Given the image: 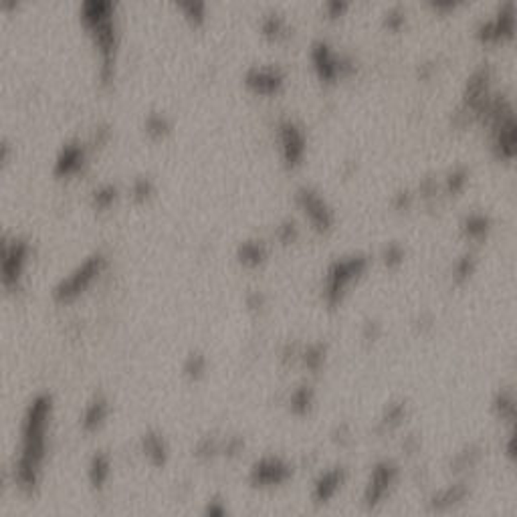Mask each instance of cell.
Masks as SVG:
<instances>
[{
	"instance_id": "6da1fadb",
	"label": "cell",
	"mask_w": 517,
	"mask_h": 517,
	"mask_svg": "<svg viewBox=\"0 0 517 517\" xmlns=\"http://www.w3.org/2000/svg\"><path fill=\"white\" fill-rule=\"evenodd\" d=\"M51 412V400L47 396H36L29 406L23 425V449L19 456V481L25 487L36 483V471L45 451V430Z\"/></svg>"
},
{
	"instance_id": "7a4b0ae2",
	"label": "cell",
	"mask_w": 517,
	"mask_h": 517,
	"mask_svg": "<svg viewBox=\"0 0 517 517\" xmlns=\"http://www.w3.org/2000/svg\"><path fill=\"white\" fill-rule=\"evenodd\" d=\"M103 265H105L103 255H92V257H87L73 273L67 275L61 283L55 287V297L65 302V299H71L73 295H77L81 289H85V287L89 285V281L101 271Z\"/></svg>"
},
{
	"instance_id": "3957f363",
	"label": "cell",
	"mask_w": 517,
	"mask_h": 517,
	"mask_svg": "<svg viewBox=\"0 0 517 517\" xmlns=\"http://www.w3.org/2000/svg\"><path fill=\"white\" fill-rule=\"evenodd\" d=\"M29 246L23 243L21 239H12V241H4L2 243V279L4 285H12L19 281L25 259H27Z\"/></svg>"
},
{
	"instance_id": "277c9868",
	"label": "cell",
	"mask_w": 517,
	"mask_h": 517,
	"mask_svg": "<svg viewBox=\"0 0 517 517\" xmlns=\"http://www.w3.org/2000/svg\"><path fill=\"white\" fill-rule=\"evenodd\" d=\"M244 81L255 92L269 93L281 85V73L273 67H251L244 75Z\"/></svg>"
},
{
	"instance_id": "5b68a950",
	"label": "cell",
	"mask_w": 517,
	"mask_h": 517,
	"mask_svg": "<svg viewBox=\"0 0 517 517\" xmlns=\"http://www.w3.org/2000/svg\"><path fill=\"white\" fill-rule=\"evenodd\" d=\"M85 162V150L79 142H69L61 148L55 162V172L59 174H73L77 172Z\"/></svg>"
},
{
	"instance_id": "8992f818",
	"label": "cell",
	"mask_w": 517,
	"mask_h": 517,
	"mask_svg": "<svg viewBox=\"0 0 517 517\" xmlns=\"http://www.w3.org/2000/svg\"><path fill=\"white\" fill-rule=\"evenodd\" d=\"M281 140H283V148L289 160H295L297 154L302 152V136L299 131L291 125V123H283L281 127Z\"/></svg>"
},
{
	"instance_id": "52a82bcc",
	"label": "cell",
	"mask_w": 517,
	"mask_h": 517,
	"mask_svg": "<svg viewBox=\"0 0 517 517\" xmlns=\"http://www.w3.org/2000/svg\"><path fill=\"white\" fill-rule=\"evenodd\" d=\"M105 412H107V406L101 398H95L93 402L87 404L85 412H83V425L85 428H93L97 426L103 419H105Z\"/></svg>"
},
{
	"instance_id": "ba28073f",
	"label": "cell",
	"mask_w": 517,
	"mask_h": 517,
	"mask_svg": "<svg viewBox=\"0 0 517 517\" xmlns=\"http://www.w3.org/2000/svg\"><path fill=\"white\" fill-rule=\"evenodd\" d=\"M239 255H241L243 263L255 265V263H259L265 257V244L261 243V241H244L239 246Z\"/></svg>"
},
{
	"instance_id": "9c48e42d",
	"label": "cell",
	"mask_w": 517,
	"mask_h": 517,
	"mask_svg": "<svg viewBox=\"0 0 517 517\" xmlns=\"http://www.w3.org/2000/svg\"><path fill=\"white\" fill-rule=\"evenodd\" d=\"M92 475H93V483L95 485H101L107 475H109V461L105 455H95L93 456L92 463Z\"/></svg>"
},
{
	"instance_id": "30bf717a",
	"label": "cell",
	"mask_w": 517,
	"mask_h": 517,
	"mask_svg": "<svg viewBox=\"0 0 517 517\" xmlns=\"http://www.w3.org/2000/svg\"><path fill=\"white\" fill-rule=\"evenodd\" d=\"M144 449L150 456H156L158 461H162L164 455H166V447H164V441L162 436H156V434H148L144 436Z\"/></svg>"
},
{
	"instance_id": "8fae6325",
	"label": "cell",
	"mask_w": 517,
	"mask_h": 517,
	"mask_svg": "<svg viewBox=\"0 0 517 517\" xmlns=\"http://www.w3.org/2000/svg\"><path fill=\"white\" fill-rule=\"evenodd\" d=\"M114 198H116V186L114 184H103V186H99L97 190H95V194H93V200H95V204L97 207H109L112 202H114Z\"/></svg>"
},
{
	"instance_id": "7c38bea8",
	"label": "cell",
	"mask_w": 517,
	"mask_h": 517,
	"mask_svg": "<svg viewBox=\"0 0 517 517\" xmlns=\"http://www.w3.org/2000/svg\"><path fill=\"white\" fill-rule=\"evenodd\" d=\"M168 127H170V123L166 120V116H162V114H152V116H148V120H146V129H148L152 136H162Z\"/></svg>"
},
{
	"instance_id": "4fadbf2b",
	"label": "cell",
	"mask_w": 517,
	"mask_h": 517,
	"mask_svg": "<svg viewBox=\"0 0 517 517\" xmlns=\"http://www.w3.org/2000/svg\"><path fill=\"white\" fill-rule=\"evenodd\" d=\"M182 8L188 12V17L190 19H202L204 17V10H207V6L202 4V2H186V4H182Z\"/></svg>"
},
{
	"instance_id": "5bb4252c",
	"label": "cell",
	"mask_w": 517,
	"mask_h": 517,
	"mask_svg": "<svg viewBox=\"0 0 517 517\" xmlns=\"http://www.w3.org/2000/svg\"><path fill=\"white\" fill-rule=\"evenodd\" d=\"M152 192V182H150V178H138L136 182H134V194L136 196H148Z\"/></svg>"
}]
</instances>
